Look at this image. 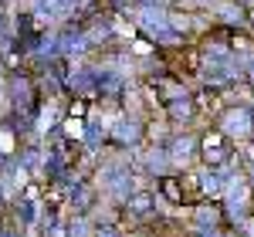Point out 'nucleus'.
I'll return each mask as SVG.
<instances>
[{
	"instance_id": "obj_1",
	"label": "nucleus",
	"mask_w": 254,
	"mask_h": 237,
	"mask_svg": "<svg viewBox=\"0 0 254 237\" xmlns=\"http://www.w3.org/2000/svg\"><path fill=\"white\" fill-rule=\"evenodd\" d=\"M234 139L227 136V132H220V129H210V132H203L200 136V163L203 166H210V170H224L227 163H234Z\"/></svg>"
},
{
	"instance_id": "obj_2",
	"label": "nucleus",
	"mask_w": 254,
	"mask_h": 237,
	"mask_svg": "<svg viewBox=\"0 0 254 237\" xmlns=\"http://www.w3.org/2000/svg\"><path fill=\"white\" fill-rule=\"evenodd\" d=\"M156 193L163 203H173V207H183L187 203V186H183V177H173V173H166V177L156 179Z\"/></svg>"
}]
</instances>
